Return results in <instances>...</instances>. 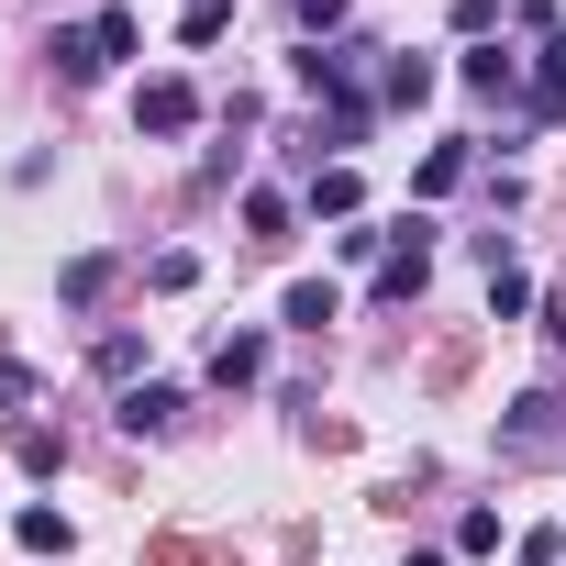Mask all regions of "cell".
<instances>
[{
    "mask_svg": "<svg viewBox=\"0 0 566 566\" xmlns=\"http://www.w3.org/2000/svg\"><path fill=\"white\" fill-rule=\"evenodd\" d=\"M211 378H222V389L266 378V334H222V345H211Z\"/></svg>",
    "mask_w": 566,
    "mask_h": 566,
    "instance_id": "cell-9",
    "label": "cell"
},
{
    "mask_svg": "<svg viewBox=\"0 0 566 566\" xmlns=\"http://www.w3.org/2000/svg\"><path fill=\"white\" fill-rule=\"evenodd\" d=\"M277 323H290V334H323V323H334V277H301V290L277 301Z\"/></svg>",
    "mask_w": 566,
    "mask_h": 566,
    "instance_id": "cell-10",
    "label": "cell"
},
{
    "mask_svg": "<svg viewBox=\"0 0 566 566\" xmlns=\"http://www.w3.org/2000/svg\"><path fill=\"white\" fill-rule=\"evenodd\" d=\"M134 45H145V34H134V12H101V23H78V34H56V67H67V78L90 90V78H112V67H123Z\"/></svg>",
    "mask_w": 566,
    "mask_h": 566,
    "instance_id": "cell-1",
    "label": "cell"
},
{
    "mask_svg": "<svg viewBox=\"0 0 566 566\" xmlns=\"http://www.w3.org/2000/svg\"><path fill=\"white\" fill-rule=\"evenodd\" d=\"M12 455H23V478H56V467H67V444H56L45 422H23V433H12Z\"/></svg>",
    "mask_w": 566,
    "mask_h": 566,
    "instance_id": "cell-13",
    "label": "cell"
},
{
    "mask_svg": "<svg viewBox=\"0 0 566 566\" xmlns=\"http://www.w3.org/2000/svg\"><path fill=\"white\" fill-rule=\"evenodd\" d=\"M455 78H467L478 101H511V90H522V56H500V45H478V56H467Z\"/></svg>",
    "mask_w": 566,
    "mask_h": 566,
    "instance_id": "cell-8",
    "label": "cell"
},
{
    "mask_svg": "<svg viewBox=\"0 0 566 566\" xmlns=\"http://www.w3.org/2000/svg\"><path fill=\"white\" fill-rule=\"evenodd\" d=\"M12 533H23V555H67V544H78V533H67V511H45V500H34V511H12Z\"/></svg>",
    "mask_w": 566,
    "mask_h": 566,
    "instance_id": "cell-11",
    "label": "cell"
},
{
    "mask_svg": "<svg viewBox=\"0 0 566 566\" xmlns=\"http://www.w3.org/2000/svg\"><path fill=\"white\" fill-rule=\"evenodd\" d=\"M189 12H222V0H189Z\"/></svg>",
    "mask_w": 566,
    "mask_h": 566,
    "instance_id": "cell-21",
    "label": "cell"
},
{
    "mask_svg": "<svg viewBox=\"0 0 566 566\" xmlns=\"http://www.w3.org/2000/svg\"><path fill=\"white\" fill-rule=\"evenodd\" d=\"M400 566H444V555H433V544H422V555H400Z\"/></svg>",
    "mask_w": 566,
    "mask_h": 566,
    "instance_id": "cell-20",
    "label": "cell"
},
{
    "mask_svg": "<svg viewBox=\"0 0 566 566\" xmlns=\"http://www.w3.org/2000/svg\"><path fill=\"white\" fill-rule=\"evenodd\" d=\"M56 290H67V301H101V290H112V255H78V266L56 277Z\"/></svg>",
    "mask_w": 566,
    "mask_h": 566,
    "instance_id": "cell-17",
    "label": "cell"
},
{
    "mask_svg": "<svg viewBox=\"0 0 566 566\" xmlns=\"http://www.w3.org/2000/svg\"><path fill=\"white\" fill-rule=\"evenodd\" d=\"M34 400V367H12V356H0V411H23Z\"/></svg>",
    "mask_w": 566,
    "mask_h": 566,
    "instance_id": "cell-18",
    "label": "cell"
},
{
    "mask_svg": "<svg viewBox=\"0 0 566 566\" xmlns=\"http://www.w3.org/2000/svg\"><path fill=\"white\" fill-rule=\"evenodd\" d=\"M290 12H301L312 34H334V23H345V0H290Z\"/></svg>",
    "mask_w": 566,
    "mask_h": 566,
    "instance_id": "cell-19",
    "label": "cell"
},
{
    "mask_svg": "<svg viewBox=\"0 0 566 566\" xmlns=\"http://www.w3.org/2000/svg\"><path fill=\"white\" fill-rule=\"evenodd\" d=\"M178 411H189V400H178L167 378H145V389H123V433H167Z\"/></svg>",
    "mask_w": 566,
    "mask_h": 566,
    "instance_id": "cell-6",
    "label": "cell"
},
{
    "mask_svg": "<svg viewBox=\"0 0 566 566\" xmlns=\"http://www.w3.org/2000/svg\"><path fill=\"white\" fill-rule=\"evenodd\" d=\"M312 211H334V222H345V211H356V167H323V178H312Z\"/></svg>",
    "mask_w": 566,
    "mask_h": 566,
    "instance_id": "cell-16",
    "label": "cell"
},
{
    "mask_svg": "<svg viewBox=\"0 0 566 566\" xmlns=\"http://www.w3.org/2000/svg\"><path fill=\"white\" fill-rule=\"evenodd\" d=\"M134 123H145V134H189V123H200V90H189V78H145V90H134Z\"/></svg>",
    "mask_w": 566,
    "mask_h": 566,
    "instance_id": "cell-5",
    "label": "cell"
},
{
    "mask_svg": "<svg viewBox=\"0 0 566 566\" xmlns=\"http://www.w3.org/2000/svg\"><path fill=\"white\" fill-rule=\"evenodd\" d=\"M378 101H389V112L433 101V56H389V67H378Z\"/></svg>",
    "mask_w": 566,
    "mask_h": 566,
    "instance_id": "cell-7",
    "label": "cell"
},
{
    "mask_svg": "<svg viewBox=\"0 0 566 566\" xmlns=\"http://www.w3.org/2000/svg\"><path fill=\"white\" fill-rule=\"evenodd\" d=\"M411 189H422V200H444V189H467V145H433V156L411 167Z\"/></svg>",
    "mask_w": 566,
    "mask_h": 566,
    "instance_id": "cell-12",
    "label": "cell"
},
{
    "mask_svg": "<svg viewBox=\"0 0 566 566\" xmlns=\"http://www.w3.org/2000/svg\"><path fill=\"white\" fill-rule=\"evenodd\" d=\"M522 112L533 123H566V23L533 34V67H522Z\"/></svg>",
    "mask_w": 566,
    "mask_h": 566,
    "instance_id": "cell-3",
    "label": "cell"
},
{
    "mask_svg": "<svg viewBox=\"0 0 566 566\" xmlns=\"http://www.w3.org/2000/svg\"><path fill=\"white\" fill-rule=\"evenodd\" d=\"M422 277H433V244H422V222H400V244H389V266H378V301H389V312L422 301Z\"/></svg>",
    "mask_w": 566,
    "mask_h": 566,
    "instance_id": "cell-4",
    "label": "cell"
},
{
    "mask_svg": "<svg viewBox=\"0 0 566 566\" xmlns=\"http://www.w3.org/2000/svg\"><path fill=\"white\" fill-rule=\"evenodd\" d=\"M566 444V389H522L500 422V455H555Z\"/></svg>",
    "mask_w": 566,
    "mask_h": 566,
    "instance_id": "cell-2",
    "label": "cell"
},
{
    "mask_svg": "<svg viewBox=\"0 0 566 566\" xmlns=\"http://www.w3.org/2000/svg\"><path fill=\"white\" fill-rule=\"evenodd\" d=\"M244 233H255V244H277V233H290V200L255 189V200H244Z\"/></svg>",
    "mask_w": 566,
    "mask_h": 566,
    "instance_id": "cell-15",
    "label": "cell"
},
{
    "mask_svg": "<svg viewBox=\"0 0 566 566\" xmlns=\"http://www.w3.org/2000/svg\"><path fill=\"white\" fill-rule=\"evenodd\" d=\"M489 312H500V323H511V312H533V277H522V266H511V255H500V266H489Z\"/></svg>",
    "mask_w": 566,
    "mask_h": 566,
    "instance_id": "cell-14",
    "label": "cell"
}]
</instances>
